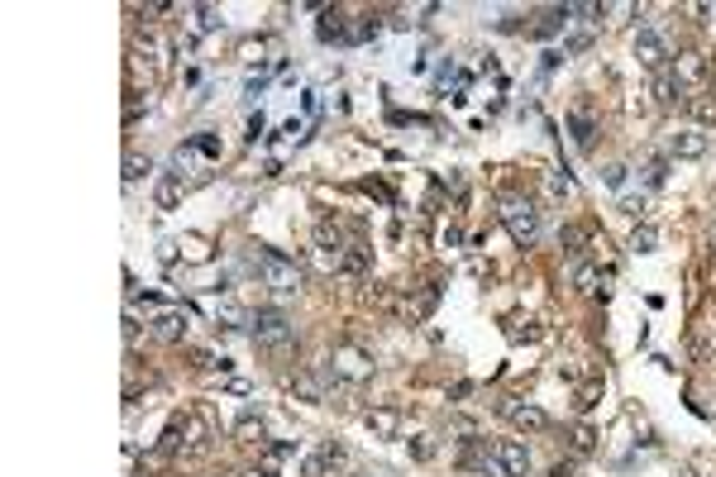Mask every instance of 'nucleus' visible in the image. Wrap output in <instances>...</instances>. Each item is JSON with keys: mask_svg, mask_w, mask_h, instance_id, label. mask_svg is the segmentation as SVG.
<instances>
[{"mask_svg": "<svg viewBox=\"0 0 716 477\" xmlns=\"http://www.w3.org/2000/svg\"><path fill=\"white\" fill-rule=\"evenodd\" d=\"M363 267H368V254H363V248H358V244H353V248H344L340 273H363Z\"/></svg>", "mask_w": 716, "mask_h": 477, "instance_id": "nucleus-23", "label": "nucleus"}, {"mask_svg": "<svg viewBox=\"0 0 716 477\" xmlns=\"http://www.w3.org/2000/svg\"><path fill=\"white\" fill-rule=\"evenodd\" d=\"M330 372H334V382H349V387H363L373 378V354H363V348H334V354L325 358Z\"/></svg>", "mask_w": 716, "mask_h": 477, "instance_id": "nucleus-4", "label": "nucleus"}, {"mask_svg": "<svg viewBox=\"0 0 716 477\" xmlns=\"http://www.w3.org/2000/svg\"><path fill=\"white\" fill-rule=\"evenodd\" d=\"M649 96L659 100V106H673V100L683 96V87H679V77H673V67H664V72H655V87H649Z\"/></svg>", "mask_w": 716, "mask_h": 477, "instance_id": "nucleus-15", "label": "nucleus"}, {"mask_svg": "<svg viewBox=\"0 0 716 477\" xmlns=\"http://www.w3.org/2000/svg\"><path fill=\"white\" fill-rule=\"evenodd\" d=\"M254 344L263 348V354H278V358H287L291 348H297V329H291V320L282 316V310L263 306L258 316H254Z\"/></svg>", "mask_w": 716, "mask_h": 477, "instance_id": "nucleus-1", "label": "nucleus"}, {"mask_svg": "<svg viewBox=\"0 0 716 477\" xmlns=\"http://www.w3.org/2000/svg\"><path fill=\"white\" fill-rule=\"evenodd\" d=\"M368 430L383 434V440H392V434L402 430V416H396V410H368Z\"/></svg>", "mask_w": 716, "mask_h": 477, "instance_id": "nucleus-20", "label": "nucleus"}, {"mask_svg": "<svg viewBox=\"0 0 716 477\" xmlns=\"http://www.w3.org/2000/svg\"><path fill=\"white\" fill-rule=\"evenodd\" d=\"M254 267H258L263 286H272L278 296H297V292H301V273H297V263H287L282 254H272V248H258V254H254Z\"/></svg>", "mask_w": 716, "mask_h": 477, "instance_id": "nucleus-3", "label": "nucleus"}, {"mask_svg": "<svg viewBox=\"0 0 716 477\" xmlns=\"http://www.w3.org/2000/svg\"><path fill=\"white\" fill-rule=\"evenodd\" d=\"M636 57H640V67H649V72H664V67H673V53L669 48V38L659 34V29H640L636 34Z\"/></svg>", "mask_w": 716, "mask_h": 477, "instance_id": "nucleus-6", "label": "nucleus"}, {"mask_svg": "<svg viewBox=\"0 0 716 477\" xmlns=\"http://www.w3.org/2000/svg\"><path fill=\"white\" fill-rule=\"evenodd\" d=\"M501 410H507V420H511L516 430H550V416H544L540 406H531V401H525V406H521V401H507Z\"/></svg>", "mask_w": 716, "mask_h": 477, "instance_id": "nucleus-10", "label": "nucleus"}, {"mask_svg": "<svg viewBox=\"0 0 716 477\" xmlns=\"http://www.w3.org/2000/svg\"><path fill=\"white\" fill-rule=\"evenodd\" d=\"M626 177H630L626 162H612V168H606V186H626Z\"/></svg>", "mask_w": 716, "mask_h": 477, "instance_id": "nucleus-25", "label": "nucleus"}, {"mask_svg": "<svg viewBox=\"0 0 716 477\" xmlns=\"http://www.w3.org/2000/svg\"><path fill=\"white\" fill-rule=\"evenodd\" d=\"M153 339H163V344H182L186 339V316H182V310H163V316L153 320Z\"/></svg>", "mask_w": 716, "mask_h": 477, "instance_id": "nucleus-13", "label": "nucleus"}, {"mask_svg": "<svg viewBox=\"0 0 716 477\" xmlns=\"http://www.w3.org/2000/svg\"><path fill=\"white\" fill-rule=\"evenodd\" d=\"M688 115L698 119V130H702V124H716V96H711V91L692 96V100H688Z\"/></svg>", "mask_w": 716, "mask_h": 477, "instance_id": "nucleus-19", "label": "nucleus"}, {"mask_svg": "<svg viewBox=\"0 0 716 477\" xmlns=\"http://www.w3.org/2000/svg\"><path fill=\"white\" fill-rule=\"evenodd\" d=\"M707 149L711 143H707V134L698 130V124H688V130H679L669 139V158H707Z\"/></svg>", "mask_w": 716, "mask_h": 477, "instance_id": "nucleus-8", "label": "nucleus"}, {"mask_svg": "<svg viewBox=\"0 0 716 477\" xmlns=\"http://www.w3.org/2000/svg\"><path fill=\"white\" fill-rule=\"evenodd\" d=\"M340 463H344V449H340V444H321V453H315V459L306 463V472H311V477H321V472L340 468Z\"/></svg>", "mask_w": 716, "mask_h": 477, "instance_id": "nucleus-17", "label": "nucleus"}, {"mask_svg": "<svg viewBox=\"0 0 716 477\" xmlns=\"http://www.w3.org/2000/svg\"><path fill=\"white\" fill-rule=\"evenodd\" d=\"M673 77H679L683 91L702 96L707 81H711V57L707 53H679V57H673Z\"/></svg>", "mask_w": 716, "mask_h": 477, "instance_id": "nucleus-5", "label": "nucleus"}, {"mask_svg": "<svg viewBox=\"0 0 716 477\" xmlns=\"http://www.w3.org/2000/svg\"><path fill=\"white\" fill-rule=\"evenodd\" d=\"M182 25H186V44H196V38L216 34L225 19H220L216 5H186V10H182Z\"/></svg>", "mask_w": 716, "mask_h": 477, "instance_id": "nucleus-7", "label": "nucleus"}, {"mask_svg": "<svg viewBox=\"0 0 716 477\" xmlns=\"http://www.w3.org/2000/svg\"><path fill=\"white\" fill-rule=\"evenodd\" d=\"M463 468H469L473 477H507V468H501V459H497V449L488 453V449H469V459H463Z\"/></svg>", "mask_w": 716, "mask_h": 477, "instance_id": "nucleus-12", "label": "nucleus"}, {"mask_svg": "<svg viewBox=\"0 0 716 477\" xmlns=\"http://www.w3.org/2000/svg\"><path fill=\"white\" fill-rule=\"evenodd\" d=\"M182 192H186V181H182L177 172H173V177H163V186H158V205H177Z\"/></svg>", "mask_w": 716, "mask_h": 477, "instance_id": "nucleus-22", "label": "nucleus"}, {"mask_svg": "<svg viewBox=\"0 0 716 477\" xmlns=\"http://www.w3.org/2000/svg\"><path fill=\"white\" fill-rule=\"evenodd\" d=\"M568 130H574V143H578L583 153H593V134H597V130H593V115H587V106H578L574 115H568Z\"/></svg>", "mask_w": 716, "mask_h": 477, "instance_id": "nucleus-14", "label": "nucleus"}, {"mask_svg": "<svg viewBox=\"0 0 716 477\" xmlns=\"http://www.w3.org/2000/svg\"><path fill=\"white\" fill-rule=\"evenodd\" d=\"M143 172H149V158H139V153H130V158H124V181H130V186H134Z\"/></svg>", "mask_w": 716, "mask_h": 477, "instance_id": "nucleus-24", "label": "nucleus"}, {"mask_svg": "<svg viewBox=\"0 0 716 477\" xmlns=\"http://www.w3.org/2000/svg\"><path fill=\"white\" fill-rule=\"evenodd\" d=\"M167 53H173V44H167L163 34H143L139 38V57L149 62V72H167Z\"/></svg>", "mask_w": 716, "mask_h": 477, "instance_id": "nucleus-11", "label": "nucleus"}, {"mask_svg": "<svg viewBox=\"0 0 716 477\" xmlns=\"http://www.w3.org/2000/svg\"><path fill=\"white\" fill-rule=\"evenodd\" d=\"M574 444L587 453V449H593V430H578V434H574Z\"/></svg>", "mask_w": 716, "mask_h": 477, "instance_id": "nucleus-27", "label": "nucleus"}, {"mask_svg": "<svg viewBox=\"0 0 716 477\" xmlns=\"http://www.w3.org/2000/svg\"><path fill=\"white\" fill-rule=\"evenodd\" d=\"M630 248H636V254H655L659 230H655V224H636V230H630Z\"/></svg>", "mask_w": 716, "mask_h": 477, "instance_id": "nucleus-21", "label": "nucleus"}, {"mask_svg": "<svg viewBox=\"0 0 716 477\" xmlns=\"http://www.w3.org/2000/svg\"><path fill=\"white\" fill-rule=\"evenodd\" d=\"M497 459H501V468H507V477H525V472H531V449H525L521 440H501L497 444Z\"/></svg>", "mask_w": 716, "mask_h": 477, "instance_id": "nucleus-9", "label": "nucleus"}, {"mask_svg": "<svg viewBox=\"0 0 716 477\" xmlns=\"http://www.w3.org/2000/svg\"><path fill=\"white\" fill-rule=\"evenodd\" d=\"M574 286H578L583 296H597V292H602V273H597L593 263H578V267H574Z\"/></svg>", "mask_w": 716, "mask_h": 477, "instance_id": "nucleus-18", "label": "nucleus"}, {"mask_svg": "<svg viewBox=\"0 0 716 477\" xmlns=\"http://www.w3.org/2000/svg\"><path fill=\"white\" fill-rule=\"evenodd\" d=\"M315 34H321V44H344V38H349V25H344L340 10H325V15H321V29H315Z\"/></svg>", "mask_w": 716, "mask_h": 477, "instance_id": "nucleus-16", "label": "nucleus"}, {"mask_svg": "<svg viewBox=\"0 0 716 477\" xmlns=\"http://www.w3.org/2000/svg\"><path fill=\"white\" fill-rule=\"evenodd\" d=\"M621 211L626 215H640L645 211V196H621Z\"/></svg>", "mask_w": 716, "mask_h": 477, "instance_id": "nucleus-26", "label": "nucleus"}, {"mask_svg": "<svg viewBox=\"0 0 716 477\" xmlns=\"http://www.w3.org/2000/svg\"><path fill=\"white\" fill-rule=\"evenodd\" d=\"M501 224H507V234L521 244V248H531L540 239V211L525 196H501Z\"/></svg>", "mask_w": 716, "mask_h": 477, "instance_id": "nucleus-2", "label": "nucleus"}]
</instances>
